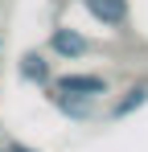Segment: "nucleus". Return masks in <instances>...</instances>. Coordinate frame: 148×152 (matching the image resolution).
Returning a JSON list of instances; mask_svg holds the SVG:
<instances>
[{
  "instance_id": "2",
  "label": "nucleus",
  "mask_w": 148,
  "mask_h": 152,
  "mask_svg": "<svg viewBox=\"0 0 148 152\" xmlns=\"http://www.w3.org/2000/svg\"><path fill=\"white\" fill-rule=\"evenodd\" d=\"M82 8L95 17L99 25H107V29H123V25H127V17H132L127 0H82Z\"/></svg>"
},
{
  "instance_id": "3",
  "label": "nucleus",
  "mask_w": 148,
  "mask_h": 152,
  "mask_svg": "<svg viewBox=\"0 0 148 152\" xmlns=\"http://www.w3.org/2000/svg\"><path fill=\"white\" fill-rule=\"evenodd\" d=\"M53 91H62V95H86V99H99V95H107V78L103 74H62L53 82Z\"/></svg>"
},
{
  "instance_id": "4",
  "label": "nucleus",
  "mask_w": 148,
  "mask_h": 152,
  "mask_svg": "<svg viewBox=\"0 0 148 152\" xmlns=\"http://www.w3.org/2000/svg\"><path fill=\"white\" fill-rule=\"evenodd\" d=\"M17 74H21V82H33V86H49V78H53V66L45 62V53L29 50L17 62Z\"/></svg>"
},
{
  "instance_id": "6",
  "label": "nucleus",
  "mask_w": 148,
  "mask_h": 152,
  "mask_svg": "<svg viewBox=\"0 0 148 152\" xmlns=\"http://www.w3.org/2000/svg\"><path fill=\"white\" fill-rule=\"evenodd\" d=\"M144 103H148V82H136V86H132V91L111 107V119H127V115H132V111H140Z\"/></svg>"
},
{
  "instance_id": "5",
  "label": "nucleus",
  "mask_w": 148,
  "mask_h": 152,
  "mask_svg": "<svg viewBox=\"0 0 148 152\" xmlns=\"http://www.w3.org/2000/svg\"><path fill=\"white\" fill-rule=\"evenodd\" d=\"M49 103H53L58 111H66L70 119H91V115H95V99H86V95H62V91L49 86Z\"/></svg>"
},
{
  "instance_id": "7",
  "label": "nucleus",
  "mask_w": 148,
  "mask_h": 152,
  "mask_svg": "<svg viewBox=\"0 0 148 152\" xmlns=\"http://www.w3.org/2000/svg\"><path fill=\"white\" fill-rule=\"evenodd\" d=\"M8 152H37V148H29V144H21V140H17V144H8Z\"/></svg>"
},
{
  "instance_id": "1",
  "label": "nucleus",
  "mask_w": 148,
  "mask_h": 152,
  "mask_svg": "<svg viewBox=\"0 0 148 152\" xmlns=\"http://www.w3.org/2000/svg\"><path fill=\"white\" fill-rule=\"evenodd\" d=\"M49 50H53V58H66V62H74V58H86L91 41H86L78 29L58 25V29H49Z\"/></svg>"
},
{
  "instance_id": "8",
  "label": "nucleus",
  "mask_w": 148,
  "mask_h": 152,
  "mask_svg": "<svg viewBox=\"0 0 148 152\" xmlns=\"http://www.w3.org/2000/svg\"><path fill=\"white\" fill-rule=\"evenodd\" d=\"M0 50H4V41H0Z\"/></svg>"
}]
</instances>
